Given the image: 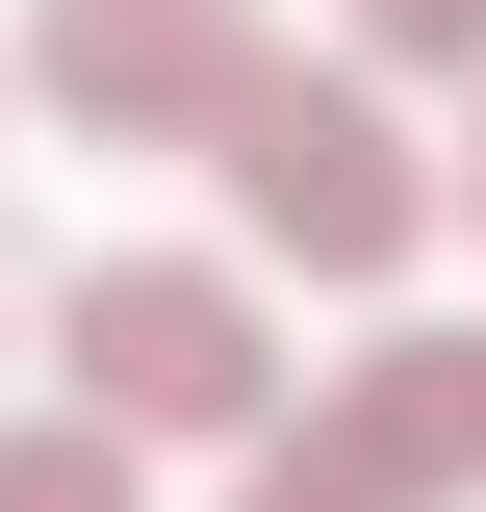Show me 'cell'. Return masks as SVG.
I'll use <instances>...</instances> for the list:
<instances>
[{
	"label": "cell",
	"instance_id": "5b68a950",
	"mask_svg": "<svg viewBox=\"0 0 486 512\" xmlns=\"http://www.w3.org/2000/svg\"><path fill=\"white\" fill-rule=\"evenodd\" d=\"M128 461H154V436H103V410H52V436H0V512H154Z\"/></svg>",
	"mask_w": 486,
	"mask_h": 512
},
{
	"label": "cell",
	"instance_id": "277c9868",
	"mask_svg": "<svg viewBox=\"0 0 486 512\" xmlns=\"http://www.w3.org/2000/svg\"><path fill=\"white\" fill-rule=\"evenodd\" d=\"M333 436H359V461H384L410 512H461V487H486V333H359Z\"/></svg>",
	"mask_w": 486,
	"mask_h": 512
},
{
	"label": "cell",
	"instance_id": "52a82bcc",
	"mask_svg": "<svg viewBox=\"0 0 486 512\" xmlns=\"http://www.w3.org/2000/svg\"><path fill=\"white\" fill-rule=\"evenodd\" d=\"M359 52H410V77H486V0H359Z\"/></svg>",
	"mask_w": 486,
	"mask_h": 512
},
{
	"label": "cell",
	"instance_id": "6da1fadb",
	"mask_svg": "<svg viewBox=\"0 0 486 512\" xmlns=\"http://www.w3.org/2000/svg\"><path fill=\"white\" fill-rule=\"evenodd\" d=\"M231 205H256V256H307V282H410V231H435L461 180H410V128H384L359 77L282 52V77L231 103Z\"/></svg>",
	"mask_w": 486,
	"mask_h": 512
},
{
	"label": "cell",
	"instance_id": "8992f818",
	"mask_svg": "<svg viewBox=\"0 0 486 512\" xmlns=\"http://www.w3.org/2000/svg\"><path fill=\"white\" fill-rule=\"evenodd\" d=\"M231 512H410V487H384L359 436H256V487H231Z\"/></svg>",
	"mask_w": 486,
	"mask_h": 512
},
{
	"label": "cell",
	"instance_id": "3957f363",
	"mask_svg": "<svg viewBox=\"0 0 486 512\" xmlns=\"http://www.w3.org/2000/svg\"><path fill=\"white\" fill-rule=\"evenodd\" d=\"M26 77H52V128H103V154H231V103L282 52H256V0H26Z\"/></svg>",
	"mask_w": 486,
	"mask_h": 512
},
{
	"label": "cell",
	"instance_id": "ba28073f",
	"mask_svg": "<svg viewBox=\"0 0 486 512\" xmlns=\"http://www.w3.org/2000/svg\"><path fill=\"white\" fill-rule=\"evenodd\" d=\"M461 205H486V128H461Z\"/></svg>",
	"mask_w": 486,
	"mask_h": 512
},
{
	"label": "cell",
	"instance_id": "7a4b0ae2",
	"mask_svg": "<svg viewBox=\"0 0 486 512\" xmlns=\"http://www.w3.org/2000/svg\"><path fill=\"white\" fill-rule=\"evenodd\" d=\"M77 410H103V436H256V410H282L256 282L231 256H103V282H77Z\"/></svg>",
	"mask_w": 486,
	"mask_h": 512
}]
</instances>
